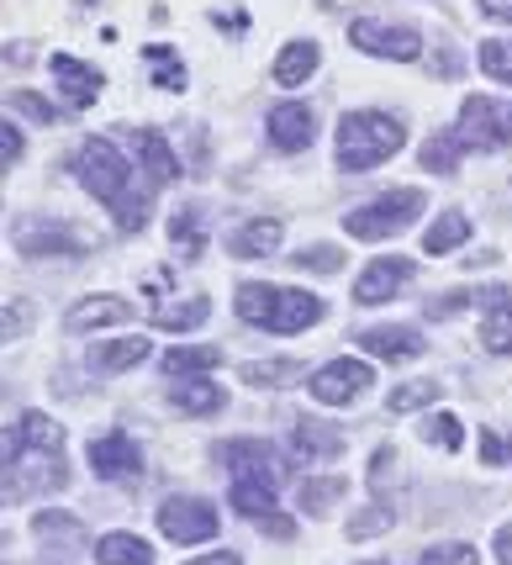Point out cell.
Instances as JSON below:
<instances>
[{"mask_svg":"<svg viewBox=\"0 0 512 565\" xmlns=\"http://www.w3.org/2000/svg\"><path fill=\"white\" fill-rule=\"evenodd\" d=\"M74 174L90 196L111 206L122 233H138L148 222V174L138 170V159H122L111 138H85L74 148Z\"/></svg>","mask_w":512,"mask_h":565,"instance_id":"6da1fadb","label":"cell"},{"mask_svg":"<svg viewBox=\"0 0 512 565\" xmlns=\"http://www.w3.org/2000/svg\"><path fill=\"white\" fill-rule=\"evenodd\" d=\"M64 428L49 413H26L6 434V497H38L64 487Z\"/></svg>","mask_w":512,"mask_h":565,"instance_id":"7a4b0ae2","label":"cell"},{"mask_svg":"<svg viewBox=\"0 0 512 565\" xmlns=\"http://www.w3.org/2000/svg\"><path fill=\"white\" fill-rule=\"evenodd\" d=\"M217 460L233 470V508L244 518H269L280 502V481H286V460L269 449L265 439H227L217 444Z\"/></svg>","mask_w":512,"mask_h":565,"instance_id":"3957f363","label":"cell"},{"mask_svg":"<svg viewBox=\"0 0 512 565\" xmlns=\"http://www.w3.org/2000/svg\"><path fill=\"white\" fill-rule=\"evenodd\" d=\"M512 138V106L497 96H470L460 106V122L455 132H444V138H428L423 143V170L434 174H449L455 170V153L460 148H502Z\"/></svg>","mask_w":512,"mask_h":565,"instance_id":"277c9868","label":"cell"},{"mask_svg":"<svg viewBox=\"0 0 512 565\" xmlns=\"http://www.w3.org/2000/svg\"><path fill=\"white\" fill-rule=\"evenodd\" d=\"M407 143V122L391 111H349L339 122V170H375Z\"/></svg>","mask_w":512,"mask_h":565,"instance_id":"5b68a950","label":"cell"},{"mask_svg":"<svg viewBox=\"0 0 512 565\" xmlns=\"http://www.w3.org/2000/svg\"><path fill=\"white\" fill-rule=\"evenodd\" d=\"M238 318L248 328H265V333H301L322 318V301L307 291H291V286H254L248 280L238 291Z\"/></svg>","mask_w":512,"mask_h":565,"instance_id":"8992f818","label":"cell"},{"mask_svg":"<svg viewBox=\"0 0 512 565\" xmlns=\"http://www.w3.org/2000/svg\"><path fill=\"white\" fill-rule=\"evenodd\" d=\"M423 212V191H386V196L365 201V206H354L349 217H343V233H354V238H365V244H381L391 233H402L407 222H417Z\"/></svg>","mask_w":512,"mask_h":565,"instance_id":"52a82bcc","label":"cell"},{"mask_svg":"<svg viewBox=\"0 0 512 565\" xmlns=\"http://www.w3.org/2000/svg\"><path fill=\"white\" fill-rule=\"evenodd\" d=\"M159 534L170 544H206L217 540V508L206 497H170L159 508Z\"/></svg>","mask_w":512,"mask_h":565,"instance_id":"ba28073f","label":"cell"},{"mask_svg":"<svg viewBox=\"0 0 512 565\" xmlns=\"http://www.w3.org/2000/svg\"><path fill=\"white\" fill-rule=\"evenodd\" d=\"M349 43L375 53V58H417V53H423V38H417L413 26L375 22V17H354V22H349Z\"/></svg>","mask_w":512,"mask_h":565,"instance_id":"9c48e42d","label":"cell"},{"mask_svg":"<svg viewBox=\"0 0 512 565\" xmlns=\"http://www.w3.org/2000/svg\"><path fill=\"white\" fill-rule=\"evenodd\" d=\"M370 381H375V370L365 360H328L322 370H312V396H318L322 407H343V402H354V396L370 392Z\"/></svg>","mask_w":512,"mask_h":565,"instance_id":"30bf717a","label":"cell"},{"mask_svg":"<svg viewBox=\"0 0 512 565\" xmlns=\"http://www.w3.org/2000/svg\"><path fill=\"white\" fill-rule=\"evenodd\" d=\"M90 470L100 481H132V476H143V449L127 434H106L90 444Z\"/></svg>","mask_w":512,"mask_h":565,"instance_id":"8fae6325","label":"cell"},{"mask_svg":"<svg viewBox=\"0 0 512 565\" xmlns=\"http://www.w3.org/2000/svg\"><path fill=\"white\" fill-rule=\"evenodd\" d=\"M11 238L22 254H85V238L74 227H58V222H38V217H22L11 227Z\"/></svg>","mask_w":512,"mask_h":565,"instance_id":"7c38bea8","label":"cell"},{"mask_svg":"<svg viewBox=\"0 0 512 565\" xmlns=\"http://www.w3.org/2000/svg\"><path fill=\"white\" fill-rule=\"evenodd\" d=\"M122 138L138 148V170L148 174V185H170V180H180V159H174V148L164 143V132H153V127H127Z\"/></svg>","mask_w":512,"mask_h":565,"instance_id":"4fadbf2b","label":"cell"},{"mask_svg":"<svg viewBox=\"0 0 512 565\" xmlns=\"http://www.w3.org/2000/svg\"><path fill=\"white\" fill-rule=\"evenodd\" d=\"M407 280H413V259H375V265H365L360 280H354V301L381 307V301H391Z\"/></svg>","mask_w":512,"mask_h":565,"instance_id":"5bb4252c","label":"cell"},{"mask_svg":"<svg viewBox=\"0 0 512 565\" xmlns=\"http://www.w3.org/2000/svg\"><path fill=\"white\" fill-rule=\"evenodd\" d=\"M312 138H318V117H312V106H296V100H286V106H275V111H269V143H275V148L301 153Z\"/></svg>","mask_w":512,"mask_h":565,"instance_id":"9a60e30c","label":"cell"},{"mask_svg":"<svg viewBox=\"0 0 512 565\" xmlns=\"http://www.w3.org/2000/svg\"><path fill=\"white\" fill-rule=\"evenodd\" d=\"M481 344H487V354L512 360V286H491V291H487V312H481Z\"/></svg>","mask_w":512,"mask_h":565,"instance_id":"2e32d148","label":"cell"},{"mask_svg":"<svg viewBox=\"0 0 512 565\" xmlns=\"http://www.w3.org/2000/svg\"><path fill=\"white\" fill-rule=\"evenodd\" d=\"M53 85L64 90V100H70L74 111H85V106L100 96V74L90 70V64L70 58V53H53Z\"/></svg>","mask_w":512,"mask_h":565,"instance_id":"e0dca14e","label":"cell"},{"mask_svg":"<svg viewBox=\"0 0 512 565\" xmlns=\"http://www.w3.org/2000/svg\"><path fill=\"white\" fill-rule=\"evenodd\" d=\"M360 349L381 354V360H417L423 354V333L417 328H365Z\"/></svg>","mask_w":512,"mask_h":565,"instance_id":"ac0fdd59","label":"cell"},{"mask_svg":"<svg viewBox=\"0 0 512 565\" xmlns=\"http://www.w3.org/2000/svg\"><path fill=\"white\" fill-rule=\"evenodd\" d=\"M127 318H132V307H127L122 296H90V301H79L70 318H64V328H70V333H90V328L127 322Z\"/></svg>","mask_w":512,"mask_h":565,"instance_id":"d6986e66","label":"cell"},{"mask_svg":"<svg viewBox=\"0 0 512 565\" xmlns=\"http://www.w3.org/2000/svg\"><path fill=\"white\" fill-rule=\"evenodd\" d=\"M170 402L180 413H191V418H212V413H222L227 392L212 386V381H201V375H191V381H174L170 386Z\"/></svg>","mask_w":512,"mask_h":565,"instance_id":"ffe728a7","label":"cell"},{"mask_svg":"<svg viewBox=\"0 0 512 565\" xmlns=\"http://www.w3.org/2000/svg\"><path fill=\"white\" fill-rule=\"evenodd\" d=\"M318 43H307V38H301V43H291V49H280V58H275V85H286V90H296V85H307V79H312V70H318Z\"/></svg>","mask_w":512,"mask_h":565,"instance_id":"44dd1931","label":"cell"},{"mask_svg":"<svg viewBox=\"0 0 512 565\" xmlns=\"http://www.w3.org/2000/svg\"><path fill=\"white\" fill-rule=\"evenodd\" d=\"M296 455H307V460H333L343 449V434L339 428H328V423H312V418H301L296 423Z\"/></svg>","mask_w":512,"mask_h":565,"instance_id":"7402d4cb","label":"cell"},{"mask_svg":"<svg viewBox=\"0 0 512 565\" xmlns=\"http://www.w3.org/2000/svg\"><path fill=\"white\" fill-rule=\"evenodd\" d=\"M96 565H153V550L138 534H100Z\"/></svg>","mask_w":512,"mask_h":565,"instance_id":"603a6c76","label":"cell"},{"mask_svg":"<svg viewBox=\"0 0 512 565\" xmlns=\"http://www.w3.org/2000/svg\"><path fill=\"white\" fill-rule=\"evenodd\" d=\"M275 244H280V222L275 217H259L233 233V254L238 259H265V254H275Z\"/></svg>","mask_w":512,"mask_h":565,"instance_id":"cb8c5ba5","label":"cell"},{"mask_svg":"<svg viewBox=\"0 0 512 565\" xmlns=\"http://www.w3.org/2000/svg\"><path fill=\"white\" fill-rule=\"evenodd\" d=\"M148 360V339H117V344L90 349V370H132Z\"/></svg>","mask_w":512,"mask_h":565,"instance_id":"d4e9b609","label":"cell"},{"mask_svg":"<svg viewBox=\"0 0 512 565\" xmlns=\"http://www.w3.org/2000/svg\"><path fill=\"white\" fill-rule=\"evenodd\" d=\"M470 238V222H465V212H444L434 227H428V238H423V248L439 259V254H455V248Z\"/></svg>","mask_w":512,"mask_h":565,"instance_id":"484cf974","label":"cell"},{"mask_svg":"<svg viewBox=\"0 0 512 565\" xmlns=\"http://www.w3.org/2000/svg\"><path fill=\"white\" fill-rule=\"evenodd\" d=\"M206 312H212V301H206V296H191V301H174V307H153V322L170 328V333H185L195 322H206Z\"/></svg>","mask_w":512,"mask_h":565,"instance_id":"4316f807","label":"cell"},{"mask_svg":"<svg viewBox=\"0 0 512 565\" xmlns=\"http://www.w3.org/2000/svg\"><path fill=\"white\" fill-rule=\"evenodd\" d=\"M212 365H222V349H170V354H164V370H170L174 381L206 375Z\"/></svg>","mask_w":512,"mask_h":565,"instance_id":"83f0119b","label":"cell"},{"mask_svg":"<svg viewBox=\"0 0 512 565\" xmlns=\"http://www.w3.org/2000/svg\"><path fill=\"white\" fill-rule=\"evenodd\" d=\"M301 370L307 365H296V360H254V365H244V381L248 386H296Z\"/></svg>","mask_w":512,"mask_h":565,"instance_id":"f1b7e54d","label":"cell"},{"mask_svg":"<svg viewBox=\"0 0 512 565\" xmlns=\"http://www.w3.org/2000/svg\"><path fill=\"white\" fill-rule=\"evenodd\" d=\"M343 497V481H333V476H322V481H301V513L307 518H328L333 513V502Z\"/></svg>","mask_w":512,"mask_h":565,"instance_id":"f546056e","label":"cell"},{"mask_svg":"<svg viewBox=\"0 0 512 565\" xmlns=\"http://www.w3.org/2000/svg\"><path fill=\"white\" fill-rule=\"evenodd\" d=\"M170 244H174V254H180V259H201V248H206V238H201V222L180 212V217L170 222Z\"/></svg>","mask_w":512,"mask_h":565,"instance_id":"4dcf8cb0","label":"cell"},{"mask_svg":"<svg viewBox=\"0 0 512 565\" xmlns=\"http://www.w3.org/2000/svg\"><path fill=\"white\" fill-rule=\"evenodd\" d=\"M296 270H318V275H333V270H343V248L339 244H312V248H301L291 259Z\"/></svg>","mask_w":512,"mask_h":565,"instance_id":"1f68e13d","label":"cell"},{"mask_svg":"<svg viewBox=\"0 0 512 565\" xmlns=\"http://www.w3.org/2000/svg\"><path fill=\"white\" fill-rule=\"evenodd\" d=\"M391 523H396V508L381 502V508H365V513L349 518V540H370V534H386Z\"/></svg>","mask_w":512,"mask_h":565,"instance_id":"d6a6232c","label":"cell"},{"mask_svg":"<svg viewBox=\"0 0 512 565\" xmlns=\"http://www.w3.org/2000/svg\"><path fill=\"white\" fill-rule=\"evenodd\" d=\"M143 64H153V70H159L153 79H159L164 90H185V64H180L170 49H143Z\"/></svg>","mask_w":512,"mask_h":565,"instance_id":"836d02e7","label":"cell"},{"mask_svg":"<svg viewBox=\"0 0 512 565\" xmlns=\"http://www.w3.org/2000/svg\"><path fill=\"white\" fill-rule=\"evenodd\" d=\"M434 396H439V381H407V386H396V392H391V413H413V407H428V402H434Z\"/></svg>","mask_w":512,"mask_h":565,"instance_id":"e575fe53","label":"cell"},{"mask_svg":"<svg viewBox=\"0 0 512 565\" xmlns=\"http://www.w3.org/2000/svg\"><path fill=\"white\" fill-rule=\"evenodd\" d=\"M423 565H481L476 544H434L423 550Z\"/></svg>","mask_w":512,"mask_h":565,"instance_id":"d590c367","label":"cell"},{"mask_svg":"<svg viewBox=\"0 0 512 565\" xmlns=\"http://www.w3.org/2000/svg\"><path fill=\"white\" fill-rule=\"evenodd\" d=\"M423 439L444 444V449H460V418L455 413H434V418L423 423Z\"/></svg>","mask_w":512,"mask_h":565,"instance_id":"8d00e7d4","label":"cell"},{"mask_svg":"<svg viewBox=\"0 0 512 565\" xmlns=\"http://www.w3.org/2000/svg\"><path fill=\"white\" fill-rule=\"evenodd\" d=\"M38 534H49V540H79V518L70 513H38Z\"/></svg>","mask_w":512,"mask_h":565,"instance_id":"74e56055","label":"cell"},{"mask_svg":"<svg viewBox=\"0 0 512 565\" xmlns=\"http://www.w3.org/2000/svg\"><path fill=\"white\" fill-rule=\"evenodd\" d=\"M11 111H22L32 122H58V111H53L43 96H32V90H17V96H11Z\"/></svg>","mask_w":512,"mask_h":565,"instance_id":"f35d334b","label":"cell"},{"mask_svg":"<svg viewBox=\"0 0 512 565\" xmlns=\"http://www.w3.org/2000/svg\"><path fill=\"white\" fill-rule=\"evenodd\" d=\"M481 70L512 85V43H487V49H481Z\"/></svg>","mask_w":512,"mask_h":565,"instance_id":"ab89813d","label":"cell"},{"mask_svg":"<svg viewBox=\"0 0 512 565\" xmlns=\"http://www.w3.org/2000/svg\"><path fill=\"white\" fill-rule=\"evenodd\" d=\"M465 301H470V291H455V296H444V301H428V318H455Z\"/></svg>","mask_w":512,"mask_h":565,"instance_id":"60d3db41","label":"cell"},{"mask_svg":"<svg viewBox=\"0 0 512 565\" xmlns=\"http://www.w3.org/2000/svg\"><path fill=\"white\" fill-rule=\"evenodd\" d=\"M476 6H481L487 22H508L512 26V0H476Z\"/></svg>","mask_w":512,"mask_h":565,"instance_id":"b9f144b4","label":"cell"},{"mask_svg":"<svg viewBox=\"0 0 512 565\" xmlns=\"http://www.w3.org/2000/svg\"><path fill=\"white\" fill-rule=\"evenodd\" d=\"M26 318H32V307H6V339H17L26 328Z\"/></svg>","mask_w":512,"mask_h":565,"instance_id":"7bdbcfd3","label":"cell"},{"mask_svg":"<svg viewBox=\"0 0 512 565\" xmlns=\"http://www.w3.org/2000/svg\"><path fill=\"white\" fill-rule=\"evenodd\" d=\"M0 143H6V170H11V164L22 159V138H17V127L11 122H6V132H0Z\"/></svg>","mask_w":512,"mask_h":565,"instance_id":"ee69618b","label":"cell"},{"mask_svg":"<svg viewBox=\"0 0 512 565\" xmlns=\"http://www.w3.org/2000/svg\"><path fill=\"white\" fill-rule=\"evenodd\" d=\"M497 561L512 565V523H502V529H497Z\"/></svg>","mask_w":512,"mask_h":565,"instance_id":"f6af8a7d","label":"cell"},{"mask_svg":"<svg viewBox=\"0 0 512 565\" xmlns=\"http://www.w3.org/2000/svg\"><path fill=\"white\" fill-rule=\"evenodd\" d=\"M481 460H487V466H497V460H502V444H497V434H481Z\"/></svg>","mask_w":512,"mask_h":565,"instance_id":"bcb514c9","label":"cell"},{"mask_svg":"<svg viewBox=\"0 0 512 565\" xmlns=\"http://www.w3.org/2000/svg\"><path fill=\"white\" fill-rule=\"evenodd\" d=\"M191 565H244L238 555H201V561H191Z\"/></svg>","mask_w":512,"mask_h":565,"instance_id":"7dc6e473","label":"cell"},{"mask_svg":"<svg viewBox=\"0 0 512 565\" xmlns=\"http://www.w3.org/2000/svg\"><path fill=\"white\" fill-rule=\"evenodd\" d=\"M365 565H386V561H365Z\"/></svg>","mask_w":512,"mask_h":565,"instance_id":"c3c4849f","label":"cell"},{"mask_svg":"<svg viewBox=\"0 0 512 565\" xmlns=\"http://www.w3.org/2000/svg\"><path fill=\"white\" fill-rule=\"evenodd\" d=\"M508 455H512V444H508Z\"/></svg>","mask_w":512,"mask_h":565,"instance_id":"681fc988","label":"cell"}]
</instances>
